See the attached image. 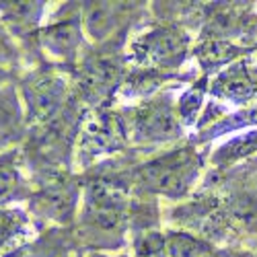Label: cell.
<instances>
[{"instance_id": "cell-11", "label": "cell", "mask_w": 257, "mask_h": 257, "mask_svg": "<svg viewBox=\"0 0 257 257\" xmlns=\"http://www.w3.org/2000/svg\"><path fill=\"white\" fill-rule=\"evenodd\" d=\"M25 196L27 183L23 179L17 151L0 155V208H7L17 200H23Z\"/></svg>"}, {"instance_id": "cell-13", "label": "cell", "mask_w": 257, "mask_h": 257, "mask_svg": "<svg viewBox=\"0 0 257 257\" xmlns=\"http://www.w3.org/2000/svg\"><path fill=\"white\" fill-rule=\"evenodd\" d=\"M119 11L121 7L113 3H89V7L84 9V25L89 33L95 39H101L107 31L113 29V19Z\"/></svg>"}, {"instance_id": "cell-2", "label": "cell", "mask_w": 257, "mask_h": 257, "mask_svg": "<svg viewBox=\"0 0 257 257\" xmlns=\"http://www.w3.org/2000/svg\"><path fill=\"white\" fill-rule=\"evenodd\" d=\"M82 224L91 234L119 237L125 224V198L109 183H91L84 191Z\"/></svg>"}, {"instance_id": "cell-21", "label": "cell", "mask_w": 257, "mask_h": 257, "mask_svg": "<svg viewBox=\"0 0 257 257\" xmlns=\"http://www.w3.org/2000/svg\"><path fill=\"white\" fill-rule=\"evenodd\" d=\"M89 257H107V255H101V253H93V255H89Z\"/></svg>"}, {"instance_id": "cell-17", "label": "cell", "mask_w": 257, "mask_h": 257, "mask_svg": "<svg viewBox=\"0 0 257 257\" xmlns=\"http://www.w3.org/2000/svg\"><path fill=\"white\" fill-rule=\"evenodd\" d=\"M251 151H257V132H251L247 136H241L237 140L228 142L218 153V161H232V159L249 155Z\"/></svg>"}, {"instance_id": "cell-12", "label": "cell", "mask_w": 257, "mask_h": 257, "mask_svg": "<svg viewBox=\"0 0 257 257\" xmlns=\"http://www.w3.org/2000/svg\"><path fill=\"white\" fill-rule=\"evenodd\" d=\"M243 50L239 46L230 44L226 39H206L204 44L196 50V58L200 60V64L210 70V68H216L220 64H226L230 60H234L237 56H241Z\"/></svg>"}, {"instance_id": "cell-20", "label": "cell", "mask_w": 257, "mask_h": 257, "mask_svg": "<svg viewBox=\"0 0 257 257\" xmlns=\"http://www.w3.org/2000/svg\"><path fill=\"white\" fill-rule=\"evenodd\" d=\"M15 60H17V46L11 33L0 23V66H9Z\"/></svg>"}, {"instance_id": "cell-10", "label": "cell", "mask_w": 257, "mask_h": 257, "mask_svg": "<svg viewBox=\"0 0 257 257\" xmlns=\"http://www.w3.org/2000/svg\"><path fill=\"white\" fill-rule=\"evenodd\" d=\"M80 41H82V29L78 21L74 19L60 21V23H54L41 31V44L56 58H64V60L74 58Z\"/></svg>"}, {"instance_id": "cell-18", "label": "cell", "mask_w": 257, "mask_h": 257, "mask_svg": "<svg viewBox=\"0 0 257 257\" xmlns=\"http://www.w3.org/2000/svg\"><path fill=\"white\" fill-rule=\"evenodd\" d=\"M134 257H167L165 255V237L159 232H144L136 239Z\"/></svg>"}, {"instance_id": "cell-22", "label": "cell", "mask_w": 257, "mask_h": 257, "mask_svg": "<svg viewBox=\"0 0 257 257\" xmlns=\"http://www.w3.org/2000/svg\"><path fill=\"white\" fill-rule=\"evenodd\" d=\"M3 144H5V140H0V146H3Z\"/></svg>"}, {"instance_id": "cell-1", "label": "cell", "mask_w": 257, "mask_h": 257, "mask_svg": "<svg viewBox=\"0 0 257 257\" xmlns=\"http://www.w3.org/2000/svg\"><path fill=\"white\" fill-rule=\"evenodd\" d=\"M200 165V157L191 148H179V151L165 153L140 167L138 179L148 191L179 198L196 181Z\"/></svg>"}, {"instance_id": "cell-16", "label": "cell", "mask_w": 257, "mask_h": 257, "mask_svg": "<svg viewBox=\"0 0 257 257\" xmlns=\"http://www.w3.org/2000/svg\"><path fill=\"white\" fill-rule=\"evenodd\" d=\"M23 226H25V216L19 210L0 208V249L13 239H17V234L23 232Z\"/></svg>"}, {"instance_id": "cell-9", "label": "cell", "mask_w": 257, "mask_h": 257, "mask_svg": "<svg viewBox=\"0 0 257 257\" xmlns=\"http://www.w3.org/2000/svg\"><path fill=\"white\" fill-rule=\"evenodd\" d=\"M76 206V191L66 183L46 185L37 196L31 198V208L35 214L48 220L68 222Z\"/></svg>"}, {"instance_id": "cell-7", "label": "cell", "mask_w": 257, "mask_h": 257, "mask_svg": "<svg viewBox=\"0 0 257 257\" xmlns=\"http://www.w3.org/2000/svg\"><path fill=\"white\" fill-rule=\"evenodd\" d=\"M117 80H119L117 64L113 60L99 58L84 64V68L80 72V80H78V89L87 101L97 103L115 89Z\"/></svg>"}, {"instance_id": "cell-14", "label": "cell", "mask_w": 257, "mask_h": 257, "mask_svg": "<svg viewBox=\"0 0 257 257\" xmlns=\"http://www.w3.org/2000/svg\"><path fill=\"white\" fill-rule=\"evenodd\" d=\"M21 125V103L17 91L9 84H0V140L17 134Z\"/></svg>"}, {"instance_id": "cell-15", "label": "cell", "mask_w": 257, "mask_h": 257, "mask_svg": "<svg viewBox=\"0 0 257 257\" xmlns=\"http://www.w3.org/2000/svg\"><path fill=\"white\" fill-rule=\"evenodd\" d=\"M167 257H218L206 243L189 237V234H171L165 237Z\"/></svg>"}, {"instance_id": "cell-5", "label": "cell", "mask_w": 257, "mask_h": 257, "mask_svg": "<svg viewBox=\"0 0 257 257\" xmlns=\"http://www.w3.org/2000/svg\"><path fill=\"white\" fill-rule=\"evenodd\" d=\"M25 101H27V115L31 121L46 123L54 119V115L62 109L64 99H66V84L56 74H39L31 76L25 82Z\"/></svg>"}, {"instance_id": "cell-4", "label": "cell", "mask_w": 257, "mask_h": 257, "mask_svg": "<svg viewBox=\"0 0 257 257\" xmlns=\"http://www.w3.org/2000/svg\"><path fill=\"white\" fill-rule=\"evenodd\" d=\"M132 132L138 140L144 142H163L177 138L181 125L167 99H157L136 109L132 119Z\"/></svg>"}, {"instance_id": "cell-8", "label": "cell", "mask_w": 257, "mask_h": 257, "mask_svg": "<svg viewBox=\"0 0 257 257\" xmlns=\"http://www.w3.org/2000/svg\"><path fill=\"white\" fill-rule=\"evenodd\" d=\"M212 93L234 103H245L257 95V74L243 62L232 64L212 82Z\"/></svg>"}, {"instance_id": "cell-19", "label": "cell", "mask_w": 257, "mask_h": 257, "mask_svg": "<svg viewBox=\"0 0 257 257\" xmlns=\"http://www.w3.org/2000/svg\"><path fill=\"white\" fill-rule=\"evenodd\" d=\"M202 103V89H191L183 95V99L179 101V113L183 115V121H191L194 119V115L198 113V107Z\"/></svg>"}, {"instance_id": "cell-6", "label": "cell", "mask_w": 257, "mask_h": 257, "mask_svg": "<svg viewBox=\"0 0 257 257\" xmlns=\"http://www.w3.org/2000/svg\"><path fill=\"white\" fill-rule=\"evenodd\" d=\"M123 134H125V130H123L121 119H117L115 115L99 113V115L87 119V123L82 125L80 151L84 155H93V157L107 153V151H113V148H117L121 144Z\"/></svg>"}, {"instance_id": "cell-3", "label": "cell", "mask_w": 257, "mask_h": 257, "mask_svg": "<svg viewBox=\"0 0 257 257\" xmlns=\"http://www.w3.org/2000/svg\"><path fill=\"white\" fill-rule=\"evenodd\" d=\"M185 50H187V37L181 31L171 27H157L134 41L132 56L142 66L167 70L183 62Z\"/></svg>"}]
</instances>
